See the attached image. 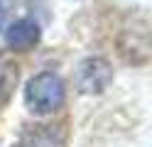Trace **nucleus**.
I'll list each match as a JSON object with an SVG mask.
<instances>
[{"mask_svg": "<svg viewBox=\"0 0 152 147\" xmlns=\"http://www.w3.org/2000/svg\"><path fill=\"white\" fill-rule=\"evenodd\" d=\"M64 103V81L52 71H42L32 76L25 86V105L34 115L54 113Z\"/></svg>", "mask_w": 152, "mask_h": 147, "instance_id": "nucleus-1", "label": "nucleus"}, {"mask_svg": "<svg viewBox=\"0 0 152 147\" xmlns=\"http://www.w3.org/2000/svg\"><path fill=\"white\" fill-rule=\"evenodd\" d=\"M113 81V69L106 59L88 56L76 66L74 71V88L83 96H96L103 93Z\"/></svg>", "mask_w": 152, "mask_h": 147, "instance_id": "nucleus-2", "label": "nucleus"}, {"mask_svg": "<svg viewBox=\"0 0 152 147\" xmlns=\"http://www.w3.org/2000/svg\"><path fill=\"white\" fill-rule=\"evenodd\" d=\"M66 137L69 132L64 123H34L25 125L20 147H66Z\"/></svg>", "mask_w": 152, "mask_h": 147, "instance_id": "nucleus-3", "label": "nucleus"}, {"mask_svg": "<svg viewBox=\"0 0 152 147\" xmlns=\"http://www.w3.org/2000/svg\"><path fill=\"white\" fill-rule=\"evenodd\" d=\"M39 22L32 17H25V20H17V22H12L10 27L5 29V42L10 49H17V52H25V49L34 47L37 42H39Z\"/></svg>", "mask_w": 152, "mask_h": 147, "instance_id": "nucleus-4", "label": "nucleus"}, {"mask_svg": "<svg viewBox=\"0 0 152 147\" xmlns=\"http://www.w3.org/2000/svg\"><path fill=\"white\" fill-rule=\"evenodd\" d=\"M17 81H20V66H17V61L7 52H0V105H5L12 98Z\"/></svg>", "mask_w": 152, "mask_h": 147, "instance_id": "nucleus-5", "label": "nucleus"}, {"mask_svg": "<svg viewBox=\"0 0 152 147\" xmlns=\"http://www.w3.org/2000/svg\"><path fill=\"white\" fill-rule=\"evenodd\" d=\"M27 12H30L27 0H0V32H5L17 20H25Z\"/></svg>", "mask_w": 152, "mask_h": 147, "instance_id": "nucleus-6", "label": "nucleus"}]
</instances>
